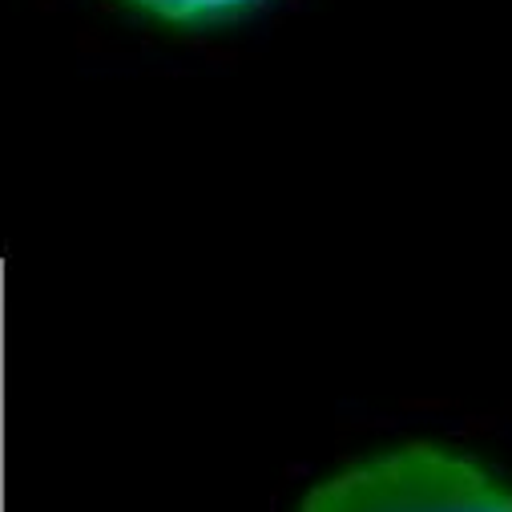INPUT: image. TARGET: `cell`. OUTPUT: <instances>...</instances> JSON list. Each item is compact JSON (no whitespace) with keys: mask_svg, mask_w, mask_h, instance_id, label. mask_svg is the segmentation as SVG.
Listing matches in <instances>:
<instances>
[{"mask_svg":"<svg viewBox=\"0 0 512 512\" xmlns=\"http://www.w3.org/2000/svg\"><path fill=\"white\" fill-rule=\"evenodd\" d=\"M299 512H512V484L456 448L412 440L347 460Z\"/></svg>","mask_w":512,"mask_h":512,"instance_id":"cell-1","label":"cell"},{"mask_svg":"<svg viewBox=\"0 0 512 512\" xmlns=\"http://www.w3.org/2000/svg\"><path fill=\"white\" fill-rule=\"evenodd\" d=\"M125 5L170 25H218V21L242 17L259 0H125Z\"/></svg>","mask_w":512,"mask_h":512,"instance_id":"cell-2","label":"cell"}]
</instances>
